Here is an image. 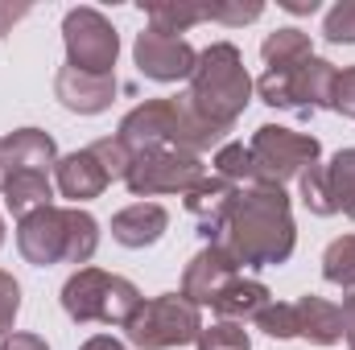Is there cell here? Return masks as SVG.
<instances>
[{
  "label": "cell",
  "instance_id": "6da1fadb",
  "mask_svg": "<svg viewBox=\"0 0 355 350\" xmlns=\"http://www.w3.org/2000/svg\"><path fill=\"white\" fill-rule=\"evenodd\" d=\"M293 243H297V231H293V214H289V194L281 185L240 190V198L232 202V214L223 223L219 248H227L236 264L277 268L293 256Z\"/></svg>",
  "mask_w": 355,
  "mask_h": 350
},
{
  "label": "cell",
  "instance_id": "7a4b0ae2",
  "mask_svg": "<svg viewBox=\"0 0 355 350\" xmlns=\"http://www.w3.org/2000/svg\"><path fill=\"white\" fill-rule=\"evenodd\" d=\"M227 128H215L211 120H202L190 99H149L141 107H132L124 120H120V140L137 153H149V149H178V153H202L211 145L223 140Z\"/></svg>",
  "mask_w": 355,
  "mask_h": 350
},
{
  "label": "cell",
  "instance_id": "3957f363",
  "mask_svg": "<svg viewBox=\"0 0 355 350\" xmlns=\"http://www.w3.org/2000/svg\"><path fill=\"white\" fill-rule=\"evenodd\" d=\"M17 248L37 268L87 264L99 248V223L79 206H71V210L46 206V210H33L17 223Z\"/></svg>",
  "mask_w": 355,
  "mask_h": 350
},
{
  "label": "cell",
  "instance_id": "277c9868",
  "mask_svg": "<svg viewBox=\"0 0 355 350\" xmlns=\"http://www.w3.org/2000/svg\"><path fill=\"white\" fill-rule=\"evenodd\" d=\"M190 107L211 120L215 128H227L240 120V111L252 99V79L244 71V58L232 42H215L198 54V66L190 75Z\"/></svg>",
  "mask_w": 355,
  "mask_h": 350
},
{
  "label": "cell",
  "instance_id": "5b68a950",
  "mask_svg": "<svg viewBox=\"0 0 355 350\" xmlns=\"http://www.w3.org/2000/svg\"><path fill=\"white\" fill-rule=\"evenodd\" d=\"M62 309L75 322L128 326V317L141 309V293L124 276H112V272H99V268H79L62 284Z\"/></svg>",
  "mask_w": 355,
  "mask_h": 350
},
{
  "label": "cell",
  "instance_id": "8992f818",
  "mask_svg": "<svg viewBox=\"0 0 355 350\" xmlns=\"http://www.w3.org/2000/svg\"><path fill=\"white\" fill-rule=\"evenodd\" d=\"M124 330H128V342L141 350H174L186 342H198L202 313L182 293H166V297L141 301V309L128 317Z\"/></svg>",
  "mask_w": 355,
  "mask_h": 350
},
{
  "label": "cell",
  "instance_id": "52a82bcc",
  "mask_svg": "<svg viewBox=\"0 0 355 350\" xmlns=\"http://www.w3.org/2000/svg\"><path fill=\"white\" fill-rule=\"evenodd\" d=\"M62 42H67V66L83 75H112L120 37L99 8H71L62 21Z\"/></svg>",
  "mask_w": 355,
  "mask_h": 350
},
{
  "label": "cell",
  "instance_id": "ba28073f",
  "mask_svg": "<svg viewBox=\"0 0 355 350\" xmlns=\"http://www.w3.org/2000/svg\"><path fill=\"white\" fill-rule=\"evenodd\" d=\"M207 177V165L194 153H178V149H149L137 153L128 165V190L137 198H153V194H186Z\"/></svg>",
  "mask_w": 355,
  "mask_h": 350
},
{
  "label": "cell",
  "instance_id": "9c48e42d",
  "mask_svg": "<svg viewBox=\"0 0 355 350\" xmlns=\"http://www.w3.org/2000/svg\"><path fill=\"white\" fill-rule=\"evenodd\" d=\"M248 149H252V157L261 165L265 185H285L289 177H302L310 165H318V153H322V145L314 136L289 132V128H277V124L257 128Z\"/></svg>",
  "mask_w": 355,
  "mask_h": 350
},
{
  "label": "cell",
  "instance_id": "30bf717a",
  "mask_svg": "<svg viewBox=\"0 0 355 350\" xmlns=\"http://www.w3.org/2000/svg\"><path fill=\"white\" fill-rule=\"evenodd\" d=\"M137 66L145 79L153 83H178V79H190L194 66H198V54L186 37H166L157 29H145L137 37Z\"/></svg>",
  "mask_w": 355,
  "mask_h": 350
},
{
  "label": "cell",
  "instance_id": "8fae6325",
  "mask_svg": "<svg viewBox=\"0 0 355 350\" xmlns=\"http://www.w3.org/2000/svg\"><path fill=\"white\" fill-rule=\"evenodd\" d=\"M240 264L236 256L227 252V248H219V243H211V248H202L194 260L186 264V276H182V297L186 301H194V305H211L240 272H236Z\"/></svg>",
  "mask_w": 355,
  "mask_h": 350
},
{
  "label": "cell",
  "instance_id": "7c38bea8",
  "mask_svg": "<svg viewBox=\"0 0 355 350\" xmlns=\"http://www.w3.org/2000/svg\"><path fill=\"white\" fill-rule=\"evenodd\" d=\"M236 198H240V190H236L227 177H202L194 190H186V210L198 219V235H202V239L219 243L223 223H227Z\"/></svg>",
  "mask_w": 355,
  "mask_h": 350
},
{
  "label": "cell",
  "instance_id": "4fadbf2b",
  "mask_svg": "<svg viewBox=\"0 0 355 350\" xmlns=\"http://www.w3.org/2000/svg\"><path fill=\"white\" fill-rule=\"evenodd\" d=\"M54 95L67 111H79V116H95V111H107L112 107V95H116V79L112 75H83L75 66H62L58 79H54Z\"/></svg>",
  "mask_w": 355,
  "mask_h": 350
},
{
  "label": "cell",
  "instance_id": "5bb4252c",
  "mask_svg": "<svg viewBox=\"0 0 355 350\" xmlns=\"http://www.w3.org/2000/svg\"><path fill=\"white\" fill-rule=\"evenodd\" d=\"M0 149H4V165H8V177L17 169H37L46 174L50 165H58V145L54 136H46L42 128H17L8 136H0ZM8 185V181H4Z\"/></svg>",
  "mask_w": 355,
  "mask_h": 350
},
{
  "label": "cell",
  "instance_id": "9a60e30c",
  "mask_svg": "<svg viewBox=\"0 0 355 350\" xmlns=\"http://www.w3.org/2000/svg\"><path fill=\"white\" fill-rule=\"evenodd\" d=\"M166 227H170L166 206H157V202H132V206H124L112 219V239L124 243V248H149V243H157L166 235Z\"/></svg>",
  "mask_w": 355,
  "mask_h": 350
},
{
  "label": "cell",
  "instance_id": "2e32d148",
  "mask_svg": "<svg viewBox=\"0 0 355 350\" xmlns=\"http://www.w3.org/2000/svg\"><path fill=\"white\" fill-rule=\"evenodd\" d=\"M58 190H62V198H71V202H87V198H99L103 190H107V169L99 165V157L91 153V149H79V153H71V157H62L58 165Z\"/></svg>",
  "mask_w": 355,
  "mask_h": 350
},
{
  "label": "cell",
  "instance_id": "e0dca14e",
  "mask_svg": "<svg viewBox=\"0 0 355 350\" xmlns=\"http://www.w3.org/2000/svg\"><path fill=\"white\" fill-rule=\"evenodd\" d=\"M293 317H297V338H306L314 347H335L343 338V313L314 293L293 301Z\"/></svg>",
  "mask_w": 355,
  "mask_h": 350
},
{
  "label": "cell",
  "instance_id": "ac0fdd59",
  "mask_svg": "<svg viewBox=\"0 0 355 350\" xmlns=\"http://www.w3.org/2000/svg\"><path fill=\"white\" fill-rule=\"evenodd\" d=\"M335 83H339V71L322 58H310L297 66V111H318V107H331L335 103Z\"/></svg>",
  "mask_w": 355,
  "mask_h": 350
},
{
  "label": "cell",
  "instance_id": "d6986e66",
  "mask_svg": "<svg viewBox=\"0 0 355 350\" xmlns=\"http://www.w3.org/2000/svg\"><path fill=\"white\" fill-rule=\"evenodd\" d=\"M268 305V288L261 280H244V276H236L215 301H211V309L223 317V322H244V317H252L257 322V313Z\"/></svg>",
  "mask_w": 355,
  "mask_h": 350
},
{
  "label": "cell",
  "instance_id": "ffe728a7",
  "mask_svg": "<svg viewBox=\"0 0 355 350\" xmlns=\"http://www.w3.org/2000/svg\"><path fill=\"white\" fill-rule=\"evenodd\" d=\"M50 198H54V185H50V177L37 174V169H17V174L8 177V185H4V202H8V210L17 219L54 206Z\"/></svg>",
  "mask_w": 355,
  "mask_h": 350
},
{
  "label": "cell",
  "instance_id": "44dd1931",
  "mask_svg": "<svg viewBox=\"0 0 355 350\" xmlns=\"http://www.w3.org/2000/svg\"><path fill=\"white\" fill-rule=\"evenodd\" d=\"M261 58L268 62V71H272V66H302V62L314 58V50H310V37H306L302 29H277V33L265 37Z\"/></svg>",
  "mask_w": 355,
  "mask_h": 350
},
{
  "label": "cell",
  "instance_id": "7402d4cb",
  "mask_svg": "<svg viewBox=\"0 0 355 350\" xmlns=\"http://www.w3.org/2000/svg\"><path fill=\"white\" fill-rule=\"evenodd\" d=\"M215 169H219V177H227L232 185L240 181L244 190L265 185L261 165H257V157H252V149H248V145H223V149L215 153Z\"/></svg>",
  "mask_w": 355,
  "mask_h": 350
},
{
  "label": "cell",
  "instance_id": "603a6c76",
  "mask_svg": "<svg viewBox=\"0 0 355 350\" xmlns=\"http://www.w3.org/2000/svg\"><path fill=\"white\" fill-rule=\"evenodd\" d=\"M322 169H327V185H331L335 206H339L347 219H355V149L335 153V161L322 165Z\"/></svg>",
  "mask_w": 355,
  "mask_h": 350
},
{
  "label": "cell",
  "instance_id": "cb8c5ba5",
  "mask_svg": "<svg viewBox=\"0 0 355 350\" xmlns=\"http://www.w3.org/2000/svg\"><path fill=\"white\" fill-rule=\"evenodd\" d=\"M149 12V29H157V33H166V37H178V33H186L190 25H198V21H207V4H149L145 8Z\"/></svg>",
  "mask_w": 355,
  "mask_h": 350
},
{
  "label": "cell",
  "instance_id": "d4e9b609",
  "mask_svg": "<svg viewBox=\"0 0 355 350\" xmlns=\"http://www.w3.org/2000/svg\"><path fill=\"white\" fill-rule=\"evenodd\" d=\"M322 276H327L331 284H343L347 293L355 288V235H343V239H335V243L327 248V256H322Z\"/></svg>",
  "mask_w": 355,
  "mask_h": 350
},
{
  "label": "cell",
  "instance_id": "484cf974",
  "mask_svg": "<svg viewBox=\"0 0 355 350\" xmlns=\"http://www.w3.org/2000/svg\"><path fill=\"white\" fill-rule=\"evenodd\" d=\"M302 181V202H306V210L310 214H339V206H335V198H331V185H327V169L322 165H310L306 174L297 177Z\"/></svg>",
  "mask_w": 355,
  "mask_h": 350
},
{
  "label": "cell",
  "instance_id": "4316f807",
  "mask_svg": "<svg viewBox=\"0 0 355 350\" xmlns=\"http://www.w3.org/2000/svg\"><path fill=\"white\" fill-rule=\"evenodd\" d=\"M91 153L99 157V165L107 169V177H112V181L128 177V165H132V149H128L120 136H103V140H95V145H91Z\"/></svg>",
  "mask_w": 355,
  "mask_h": 350
},
{
  "label": "cell",
  "instance_id": "83f0119b",
  "mask_svg": "<svg viewBox=\"0 0 355 350\" xmlns=\"http://www.w3.org/2000/svg\"><path fill=\"white\" fill-rule=\"evenodd\" d=\"M257 330H265L268 338H297L293 305H285V301H268L265 309L257 313Z\"/></svg>",
  "mask_w": 355,
  "mask_h": 350
},
{
  "label": "cell",
  "instance_id": "f1b7e54d",
  "mask_svg": "<svg viewBox=\"0 0 355 350\" xmlns=\"http://www.w3.org/2000/svg\"><path fill=\"white\" fill-rule=\"evenodd\" d=\"M198 350H252L248 342V330L236 326V322H219L211 330L198 334Z\"/></svg>",
  "mask_w": 355,
  "mask_h": 350
},
{
  "label": "cell",
  "instance_id": "f546056e",
  "mask_svg": "<svg viewBox=\"0 0 355 350\" xmlns=\"http://www.w3.org/2000/svg\"><path fill=\"white\" fill-rule=\"evenodd\" d=\"M322 33H327V42H335V46H352L355 42V0H343V4H335V8L327 12Z\"/></svg>",
  "mask_w": 355,
  "mask_h": 350
},
{
  "label": "cell",
  "instance_id": "4dcf8cb0",
  "mask_svg": "<svg viewBox=\"0 0 355 350\" xmlns=\"http://www.w3.org/2000/svg\"><path fill=\"white\" fill-rule=\"evenodd\" d=\"M265 8L252 0V4H244V0H236V4H207V21H223V25H244V21H257Z\"/></svg>",
  "mask_w": 355,
  "mask_h": 350
},
{
  "label": "cell",
  "instance_id": "1f68e13d",
  "mask_svg": "<svg viewBox=\"0 0 355 350\" xmlns=\"http://www.w3.org/2000/svg\"><path fill=\"white\" fill-rule=\"evenodd\" d=\"M17 313H21V284H17L8 272H0V334L12 330Z\"/></svg>",
  "mask_w": 355,
  "mask_h": 350
},
{
  "label": "cell",
  "instance_id": "d6a6232c",
  "mask_svg": "<svg viewBox=\"0 0 355 350\" xmlns=\"http://www.w3.org/2000/svg\"><path fill=\"white\" fill-rule=\"evenodd\" d=\"M335 111H343L347 120H355V66H347L343 75H339V83H335V103H331Z\"/></svg>",
  "mask_w": 355,
  "mask_h": 350
},
{
  "label": "cell",
  "instance_id": "836d02e7",
  "mask_svg": "<svg viewBox=\"0 0 355 350\" xmlns=\"http://www.w3.org/2000/svg\"><path fill=\"white\" fill-rule=\"evenodd\" d=\"M0 350H50L46 347V338H37V334H12V338H4Z\"/></svg>",
  "mask_w": 355,
  "mask_h": 350
},
{
  "label": "cell",
  "instance_id": "e575fe53",
  "mask_svg": "<svg viewBox=\"0 0 355 350\" xmlns=\"http://www.w3.org/2000/svg\"><path fill=\"white\" fill-rule=\"evenodd\" d=\"M79 350H128V347H124V342H116L112 334H95V338H87Z\"/></svg>",
  "mask_w": 355,
  "mask_h": 350
},
{
  "label": "cell",
  "instance_id": "d590c367",
  "mask_svg": "<svg viewBox=\"0 0 355 350\" xmlns=\"http://www.w3.org/2000/svg\"><path fill=\"white\" fill-rule=\"evenodd\" d=\"M25 12H29L25 4H17V8H12V4H0V37H4V29H8L12 21H21Z\"/></svg>",
  "mask_w": 355,
  "mask_h": 350
},
{
  "label": "cell",
  "instance_id": "8d00e7d4",
  "mask_svg": "<svg viewBox=\"0 0 355 350\" xmlns=\"http://www.w3.org/2000/svg\"><path fill=\"white\" fill-rule=\"evenodd\" d=\"M343 334H355V288L347 293V301H343Z\"/></svg>",
  "mask_w": 355,
  "mask_h": 350
},
{
  "label": "cell",
  "instance_id": "74e56055",
  "mask_svg": "<svg viewBox=\"0 0 355 350\" xmlns=\"http://www.w3.org/2000/svg\"><path fill=\"white\" fill-rule=\"evenodd\" d=\"M281 8H289V12H314L318 0H281Z\"/></svg>",
  "mask_w": 355,
  "mask_h": 350
},
{
  "label": "cell",
  "instance_id": "f35d334b",
  "mask_svg": "<svg viewBox=\"0 0 355 350\" xmlns=\"http://www.w3.org/2000/svg\"><path fill=\"white\" fill-rule=\"evenodd\" d=\"M4 181H8V165H4V149H0V194H4Z\"/></svg>",
  "mask_w": 355,
  "mask_h": 350
},
{
  "label": "cell",
  "instance_id": "ab89813d",
  "mask_svg": "<svg viewBox=\"0 0 355 350\" xmlns=\"http://www.w3.org/2000/svg\"><path fill=\"white\" fill-rule=\"evenodd\" d=\"M0 243H4V219H0Z\"/></svg>",
  "mask_w": 355,
  "mask_h": 350
},
{
  "label": "cell",
  "instance_id": "60d3db41",
  "mask_svg": "<svg viewBox=\"0 0 355 350\" xmlns=\"http://www.w3.org/2000/svg\"><path fill=\"white\" fill-rule=\"evenodd\" d=\"M347 342H352V350H355V334H347Z\"/></svg>",
  "mask_w": 355,
  "mask_h": 350
}]
</instances>
